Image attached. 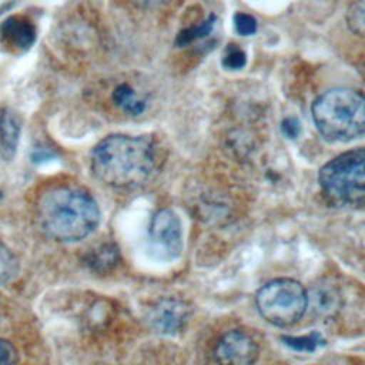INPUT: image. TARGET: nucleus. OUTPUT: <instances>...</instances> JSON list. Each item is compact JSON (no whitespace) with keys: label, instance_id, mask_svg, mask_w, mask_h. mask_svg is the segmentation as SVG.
Listing matches in <instances>:
<instances>
[{"label":"nucleus","instance_id":"1","mask_svg":"<svg viewBox=\"0 0 365 365\" xmlns=\"http://www.w3.org/2000/svg\"><path fill=\"white\" fill-rule=\"evenodd\" d=\"M155 168V151L148 138L124 134L101 140L91 154L93 174L115 188H133L144 184Z\"/></svg>","mask_w":365,"mask_h":365},{"label":"nucleus","instance_id":"2","mask_svg":"<svg viewBox=\"0 0 365 365\" xmlns=\"http://www.w3.org/2000/svg\"><path fill=\"white\" fill-rule=\"evenodd\" d=\"M37 220L47 237L74 242L96 230L100 222V208L87 191L53 187L38 198Z\"/></svg>","mask_w":365,"mask_h":365},{"label":"nucleus","instance_id":"3","mask_svg":"<svg viewBox=\"0 0 365 365\" xmlns=\"http://www.w3.org/2000/svg\"><path fill=\"white\" fill-rule=\"evenodd\" d=\"M319 134L334 143H346L365 134V96L338 87L322 93L311 107Z\"/></svg>","mask_w":365,"mask_h":365},{"label":"nucleus","instance_id":"4","mask_svg":"<svg viewBox=\"0 0 365 365\" xmlns=\"http://www.w3.org/2000/svg\"><path fill=\"white\" fill-rule=\"evenodd\" d=\"M255 302L265 321L277 327H289L302 318L309 297L298 281L277 278L258 289Z\"/></svg>","mask_w":365,"mask_h":365},{"label":"nucleus","instance_id":"5","mask_svg":"<svg viewBox=\"0 0 365 365\" xmlns=\"http://www.w3.org/2000/svg\"><path fill=\"white\" fill-rule=\"evenodd\" d=\"M322 190L335 201L356 202L365 198V148L345 151L319 170Z\"/></svg>","mask_w":365,"mask_h":365},{"label":"nucleus","instance_id":"6","mask_svg":"<svg viewBox=\"0 0 365 365\" xmlns=\"http://www.w3.org/2000/svg\"><path fill=\"white\" fill-rule=\"evenodd\" d=\"M153 248L165 259L177 258L182 250V225L180 217L168 208L157 211L150 225Z\"/></svg>","mask_w":365,"mask_h":365},{"label":"nucleus","instance_id":"7","mask_svg":"<svg viewBox=\"0 0 365 365\" xmlns=\"http://www.w3.org/2000/svg\"><path fill=\"white\" fill-rule=\"evenodd\" d=\"M214 356L218 365H252L258 358V345L247 332L231 329L215 344Z\"/></svg>","mask_w":365,"mask_h":365},{"label":"nucleus","instance_id":"8","mask_svg":"<svg viewBox=\"0 0 365 365\" xmlns=\"http://www.w3.org/2000/svg\"><path fill=\"white\" fill-rule=\"evenodd\" d=\"M188 317L187 305L174 298L157 302L150 312V322L154 329L161 334H174L181 329Z\"/></svg>","mask_w":365,"mask_h":365},{"label":"nucleus","instance_id":"9","mask_svg":"<svg viewBox=\"0 0 365 365\" xmlns=\"http://www.w3.org/2000/svg\"><path fill=\"white\" fill-rule=\"evenodd\" d=\"M1 40L17 50H27L36 41V27L26 16H10L0 24Z\"/></svg>","mask_w":365,"mask_h":365},{"label":"nucleus","instance_id":"10","mask_svg":"<svg viewBox=\"0 0 365 365\" xmlns=\"http://www.w3.org/2000/svg\"><path fill=\"white\" fill-rule=\"evenodd\" d=\"M21 133L20 115L9 108L0 110V157L4 161H11L17 153Z\"/></svg>","mask_w":365,"mask_h":365},{"label":"nucleus","instance_id":"11","mask_svg":"<svg viewBox=\"0 0 365 365\" xmlns=\"http://www.w3.org/2000/svg\"><path fill=\"white\" fill-rule=\"evenodd\" d=\"M113 101L117 107L131 115H138L145 110V103L135 96L134 88L127 83L118 84L114 88Z\"/></svg>","mask_w":365,"mask_h":365},{"label":"nucleus","instance_id":"12","mask_svg":"<svg viewBox=\"0 0 365 365\" xmlns=\"http://www.w3.org/2000/svg\"><path fill=\"white\" fill-rule=\"evenodd\" d=\"M118 259V251L113 244H103L98 248H94L88 252L86 262L90 268L96 271H108L111 269Z\"/></svg>","mask_w":365,"mask_h":365},{"label":"nucleus","instance_id":"13","mask_svg":"<svg viewBox=\"0 0 365 365\" xmlns=\"http://www.w3.org/2000/svg\"><path fill=\"white\" fill-rule=\"evenodd\" d=\"M215 26V16L211 14L208 16L202 23L194 26V27H190V29H184L181 30L177 37H175V44L178 47H182L185 44H190L198 38H202V37H207L212 29Z\"/></svg>","mask_w":365,"mask_h":365},{"label":"nucleus","instance_id":"14","mask_svg":"<svg viewBox=\"0 0 365 365\" xmlns=\"http://www.w3.org/2000/svg\"><path fill=\"white\" fill-rule=\"evenodd\" d=\"M282 341L287 346L299 352H312L324 344V339L318 332H312L305 336H282Z\"/></svg>","mask_w":365,"mask_h":365},{"label":"nucleus","instance_id":"15","mask_svg":"<svg viewBox=\"0 0 365 365\" xmlns=\"http://www.w3.org/2000/svg\"><path fill=\"white\" fill-rule=\"evenodd\" d=\"M17 272V259L13 252L0 242V285L9 282Z\"/></svg>","mask_w":365,"mask_h":365},{"label":"nucleus","instance_id":"16","mask_svg":"<svg viewBox=\"0 0 365 365\" xmlns=\"http://www.w3.org/2000/svg\"><path fill=\"white\" fill-rule=\"evenodd\" d=\"M247 63V56L245 53L238 48L237 46H230L227 48V53L222 58V66L228 70H240L245 66Z\"/></svg>","mask_w":365,"mask_h":365},{"label":"nucleus","instance_id":"17","mask_svg":"<svg viewBox=\"0 0 365 365\" xmlns=\"http://www.w3.org/2000/svg\"><path fill=\"white\" fill-rule=\"evenodd\" d=\"M234 26L241 36H251L257 31V20L247 13H237L234 16Z\"/></svg>","mask_w":365,"mask_h":365},{"label":"nucleus","instance_id":"18","mask_svg":"<svg viewBox=\"0 0 365 365\" xmlns=\"http://www.w3.org/2000/svg\"><path fill=\"white\" fill-rule=\"evenodd\" d=\"M17 362V351L14 345L0 338V365H14Z\"/></svg>","mask_w":365,"mask_h":365},{"label":"nucleus","instance_id":"19","mask_svg":"<svg viewBox=\"0 0 365 365\" xmlns=\"http://www.w3.org/2000/svg\"><path fill=\"white\" fill-rule=\"evenodd\" d=\"M281 130L288 138H297L301 133V124L295 117H287L281 123Z\"/></svg>","mask_w":365,"mask_h":365},{"label":"nucleus","instance_id":"20","mask_svg":"<svg viewBox=\"0 0 365 365\" xmlns=\"http://www.w3.org/2000/svg\"><path fill=\"white\" fill-rule=\"evenodd\" d=\"M48 157H53V153L48 148H38L33 153V161H44Z\"/></svg>","mask_w":365,"mask_h":365},{"label":"nucleus","instance_id":"21","mask_svg":"<svg viewBox=\"0 0 365 365\" xmlns=\"http://www.w3.org/2000/svg\"><path fill=\"white\" fill-rule=\"evenodd\" d=\"M131 1L140 7H157L163 3H165L167 0H131Z\"/></svg>","mask_w":365,"mask_h":365}]
</instances>
